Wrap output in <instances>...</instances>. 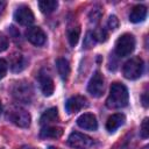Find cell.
<instances>
[{"label":"cell","mask_w":149,"mask_h":149,"mask_svg":"<svg viewBox=\"0 0 149 149\" xmlns=\"http://www.w3.org/2000/svg\"><path fill=\"white\" fill-rule=\"evenodd\" d=\"M63 134V129L57 126H43L40 132L41 139H58Z\"/></svg>","instance_id":"9a60e30c"},{"label":"cell","mask_w":149,"mask_h":149,"mask_svg":"<svg viewBox=\"0 0 149 149\" xmlns=\"http://www.w3.org/2000/svg\"><path fill=\"white\" fill-rule=\"evenodd\" d=\"M142 149H148V146H146V147H143Z\"/></svg>","instance_id":"1f68e13d"},{"label":"cell","mask_w":149,"mask_h":149,"mask_svg":"<svg viewBox=\"0 0 149 149\" xmlns=\"http://www.w3.org/2000/svg\"><path fill=\"white\" fill-rule=\"evenodd\" d=\"M128 90L121 83H113L111 85L109 94L106 100V106L108 108H122L128 104Z\"/></svg>","instance_id":"6da1fadb"},{"label":"cell","mask_w":149,"mask_h":149,"mask_svg":"<svg viewBox=\"0 0 149 149\" xmlns=\"http://www.w3.org/2000/svg\"><path fill=\"white\" fill-rule=\"evenodd\" d=\"M135 48V37L132 34L125 33L115 42V54L119 57H126L133 52Z\"/></svg>","instance_id":"277c9868"},{"label":"cell","mask_w":149,"mask_h":149,"mask_svg":"<svg viewBox=\"0 0 149 149\" xmlns=\"http://www.w3.org/2000/svg\"><path fill=\"white\" fill-rule=\"evenodd\" d=\"M48 149H58V148H55V147H49Z\"/></svg>","instance_id":"4dcf8cb0"},{"label":"cell","mask_w":149,"mask_h":149,"mask_svg":"<svg viewBox=\"0 0 149 149\" xmlns=\"http://www.w3.org/2000/svg\"><path fill=\"white\" fill-rule=\"evenodd\" d=\"M7 69H8V64L3 58H0V79H2L6 73H7Z\"/></svg>","instance_id":"d4e9b609"},{"label":"cell","mask_w":149,"mask_h":149,"mask_svg":"<svg viewBox=\"0 0 149 149\" xmlns=\"http://www.w3.org/2000/svg\"><path fill=\"white\" fill-rule=\"evenodd\" d=\"M125 115L122 113H115V114H112L107 121H106V129L109 132V133H113L115 132L120 126H122L125 123Z\"/></svg>","instance_id":"4fadbf2b"},{"label":"cell","mask_w":149,"mask_h":149,"mask_svg":"<svg viewBox=\"0 0 149 149\" xmlns=\"http://www.w3.org/2000/svg\"><path fill=\"white\" fill-rule=\"evenodd\" d=\"M100 16H101V10L99 8H93L92 12L90 13V22L93 24L98 23L100 20Z\"/></svg>","instance_id":"7402d4cb"},{"label":"cell","mask_w":149,"mask_h":149,"mask_svg":"<svg viewBox=\"0 0 149 149\" xmlns=\"http://www.w3.org/2000/svg\"><path fill=\"white\" fill-rule=\"evenodd\" d=\"M79 34H80V29L79 27H71L68 29V40L71 47H74L78 42L79 38Z\"/></svg>","instance_id":"ffe728a7"},{"label":"cell","mask_w":149,"mask_h":149,"mask_svg":"<svg viewBox=\"0 0 149 149\" xmlns=\"http://www.w3.org/2000/svg\"><path fill=\"white\" fill-rule=\"evenodd\" d=\"M56 68L58 71V74L63 80H66L70 74V64L65 58H58L56 61Z\"/></svg>","instance_id":"ac0fdd59"},{"label":"cell","mask_w":149,"mask_h":149,"mask_svg":"<svg viewBox=\"0 0 149 149\" xmlns=\"http://www.w3.org/2000/svg\"><path fill=\"white\" fill-rule=\"evenodd\" d=\"M26 68V59L21 54H13L10 57V69L14 72H20Z\"/></svg>","instance_id":"e0dca14e"},{"label":"cell","mask_w":149,"mask_h":149,"mask_svg":"<svg viewBox=\"0 0 149 149\" xmlns=\"http://www.w3.org/2000/svg\"><path fill=\"white\" fill-rule=\"evenodd\" d=\"M104 83H105V80H104L102 74L99 71H95L94 74L91 77L88 85H87L88 93L94 98L101 97L102 92H104Z\"/></svg>","instance_id":"52a82bcc"},{"label":"cell","mask_w":149,"mask_h":149,"mask_svg":"<svg viewBox=\"0 0 149 149\" xmlns=\"http://www.w3.org/2000/svg\"><path fill=\"white\" fill-rule=\"evenodd\" d=\"M140 134L143 139H147L149 136V128H148V118H146L141 123V130Z\"/></svg>","instance_id":"603a6c76"},{"label":"cell","mask_w":149,"mask_h":149,"mask_svg":"<svg viewBox=\"0 0 149 149\" xmlns=\"http://www.w3.org/2000/svg\"><path fill=\"white\" fill-rule=\"evenodd\" d=\"M143 68H144V64L140 57H132L130 59H128L125 63L122 72L127 79L133 80V79H137L139 77L142 76Z\"/></svg>","instance_id":"5b68a950"},{"label":"cell","mask_w":149,"mask_h":149,"mask_svg":"<svg viewBox=\"0 0 149 149\" xmlns=\"http://www.w3.org/2000/svg\"><path fill=\"white\" fill-rule=\"evenodd\" d=\"M107 26L111 30H115L118 27H119V20L115 15H111L109 19H108V22H107Z\"/></svg>","instance_id":"cb8c5ba5"},{"label":"cell","mask_w":149,"mask_h":149,"mask_svg":"<svg viewBox=\"0 0 149 149\" xmlns=\"http://www.w3.org/2000/svg\"><path fill=\"white\" fill-rule=\"evenodd\" d=\"M12 95L19 102L30 104L34 97V91L27 80H17L12 86Z\"/></svg>","instance_id":"7a4b0ae2"},{"label":"cell","mask_w":149,"mask_h":149,"mask_svg":"<svg viewBox=\"0 0 149 149\" xmlns=\"http://www.w3.org/2000/svg\"><path fill=\"white\" fill-rule=\"evenodd\" d=\"M26 149H33V148H26Z\"/></svg>","instance_id":"d6a6232c"},{"label":"cell","mask_w":149,"mask_h":149,"mask_svg":"<svg viewBox=\"0 0 149 149\" xmlns=\"http://www.w3.org/2000/svg\"><path fill=\"white\" fill-rule=\"evenodd\" d=\"M7 48H8V38L3 34H0V52L5 51Z\"/></svg>","instance_id":"4316f807"},{"label":"cell","mask_w":149,"mask_h":149,"mask_svg":"<svg viewBox=\"0 0 149 149\" xmlns=\"http://www.w3.org/2000/svg\"><path fill=\"white\" fill-rule=\"evenodd\" d=\"M5 7H6V2L0 0V15L3 13V10H5Z\"/></svg>","instance_id":"83f0119b"},{"label":"cell","mask_w":149,"mask_h":149,"mask_svg":"<svg viewBox=\"0 0 149 149\" xmlns=\"http://www.w3.org/2000/svg\"><path fill=\"white\" fill-rule=\"evenodd\" d=\"M147 16V8L143 5H136L129 13V21L133 23L142 22Z\"/></svg>","instance_id":"5bb4252c"},{"label":"cell","mask_w":149,"mask_h":149,"mask_svg":"<svg viewBox=\"0 0 149 149\" xmlns=\"http://www.w3.org/2000/svg\"><path fill=\"white\" fill-rule=\"evenodd\" d=\"M77 125L80 128L87 129V130H97V128H98L97 118H95V115H93L91 113H84V114H81L77 119Z\"/></svg>","instance_id":"7c38bea8"},{"label":"cell","mask_w":149,"mask_h":149,"mask_svg":"<svg viewBox=\"0 0 149 149\" xmlns=\"http://www.w3.org/2000/svg\"><path fill=\"white\" fill-rule=\"evenodd\" d=\"M57 120H58V111L56 107H51L42 114L40 119V123L42 126H50V123L56 122Z\"/></svg>","instance_id":"2e32d148"},{"label":"cell","mask_w":149,"mask_h":149,"mask_svg":"<svg viewBox=\"0 0 149 149\" xmlns=\"http://www.w3.org/2000/svg\"><path fill=\"white\" fill-rule=\"evenodd\" d=\"M7 119L17 127L28 128L30 126L29 113L20 106H12L7 112Z\"/></svg>","instance_id":"3957f363"},{"label":"cell","mask_w":149,"mask_h":149,"mask_svg":"<svg viewBox=\"0 0 149 149\" xmlns=\"http://www.w3.org/2000/svg\"><path fill=\"white\" fill-rule=\"evenodd\" d=\"M38 83H40L41 91L45 97H50L54 93V90H55L54 80H52L51 76L47 71H44V70L40 71V73H38Z\"/></svg>","instance_id":"30bf717a"},{"label":"cell","mask_w":149,"mask_h":149,"mask_svg":"<svg viewBox=\"0 0 149 149\" xmlns=\"http://www.w3.org/2000/svg\"><path fill=\"white\" fill-rule=\"evenodd\" d=\"M14 19L22 26H29L34 22V14L28 6H20L14 13Z\"/></svg>","instance_id":"ba28073f"},{"label":"cell","mask_w":149,"mask_h":149,"mask_svg":"<svg viewBox=\"0 0 149 149\" xmlns=\"http://www.w3.org/2000/svg\"><path fill=\"white\" fill-rule=\"evenodd\" d=\"M1 112H2V105H1V101H0V115H1Z\"/></svg>","instance_id":"f546056e"},{"label":"cell","mask_w":149,"mask_h":149,"mask_svg":"<svg viewBox=\"0 0 149 149\" xmlns=\"http://www.w3.org/2000/svg\"><path fill=\"white\" fill-rule=\"evenodd\" d=\"M94 36H95V40L97 41H100V42H104L107 40V33L105 29H100L98 31L94 33Z\"/></svg>","instance_id":"484cf974"},{"label":"cell","mask_w":149,"mask_h":149,"mask_svg":"<svg viewBox=\"0 0 149 149\" xmlns=\"http://www.w3.org/2000/svg\"><path fill=\"white\" fill-rule=\"evenodd\" d=\"M26 37L27 40L34 44V45H43L45 43V40H47V36H45V33L42 30V28L40 27H29L26 31Z\"/></svg>","instance_id":"9c48e42d"},{"label":"cell","mask_w":149,"mask_h":149,"mask_svg":"<svg viewBox=\"0 0 149 149\" xmlns=\"http://www.w3.org/2000/svg\"><path fill=\"white\" fill-rule=\"evenodd\" d=\"M95 42H97V40H95V36H94V33L93 31H88L86 34L85 40H84V48L90 49L95 44Z\"/></svg>","instance_id":"44dd1931"},{"label":"cell","mask_w":149,"mask_h":149,"mask_svg":"<svg viewBox=\"0 0 149 149\" xmlns=\"http://www.w3.org/2000/svg\"><path fill=\"white\" fill-rule=\"evenodd\" d=\"M68 143L73 149H91L93 144V140L79 132H73L69 135Z\"/></svg>","instance_id":"8992f818"},{"label":"cell","mask_w":149,"mask_h":149,"mask_svg":"<svg viewBox=\"0 0 149 149\" xmlns=\"http://www.w3.org/2000/svg\"><path fill=\"white\" fill-rule=\"evenodd\" d=\"M57 6H58V2L56 0H42V1H38V8L44 14L52 13L57 8Z\"/></svg>","instance_id":"d6986e66"},{"label":"cell","mask_w":149,"mask_h":149,"mask_svg":"<svg viewBox=\"0 0 149 149\" xmlns=\"http://www.w3.org/2000/svg\"><path fill=\"white\" fill-rule=\"evenodd\" d=\"M142 100H143V106H144V107H147V106H148V100H147V93H144V94L142 95Z\"/></svg>","instance_id":"f1b7e54d"},{"label":"cell","mask_w":149,"mask_h":149,"mask_svg":"<svg viewBox=\"0 0 149 149\" xmlns=\"http://www.w3.org/2000/svg\"><path fill=\"white\" fill-rule=\"evenodd\" d=\"M86 106H87V101H86V98L83 95H73L69 98L68 101L65 102V109L70 114L76 113Z\"/></svg>","instance_id":"8fae6325"}]
</instances>
